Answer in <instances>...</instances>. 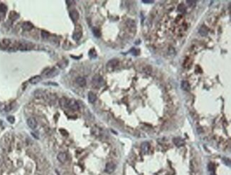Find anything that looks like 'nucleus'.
<instances>
[{
    "label": "nucleus",
    "instance_id": "20e7f679",
    "mask_svg": "<svg viewBox=\"0 0 231 175\" xmlns=\"http://www.w3.org/2000/svg\"><path fill=\"white\" fill-rule=\"evenodd\" d=\"M32 43H20L18 46V49L21 51H28V50L32 49Z\"/></svg>",
    "mask_w": 231,
    "mask_h": 175
},
{
    "label": "nucleus",
    "instance_id": "393cba45",
    "mask_svg": "<svg viewBox=\"0 0 231 175\" xmlns=\"http://www.w3.org/2000/svg\"><path fill=\"white\" fill-rule=\"evenodd\" d=\"M186 10V8L185 6L183 4H179V7H178V11H179V12H181V13H183Z\"/></svg>",
    "mask_w": 231,
    "mask_h": 175
},
{
    "label": "nucleus",
    "instance_id": "a878e982",
    "mask_svg": "<svg viewBox=\"0 0 231 175\" xmlns=\"http://www.w3.org/2000/svg\"><path fill=\"white\" fill-rule=\"evenodd\" d=\"M143 70L144 71V73L147 74H150L151 72V68L150 66H145Z\"/></svg>",
    "mask_w": 231,
    "mask_h": 175
},
{
    "label": "nucleus",
    "instance_id": "6e6552de",
    "mask_svg": "<svg viewBox=\"0 0 231 175\" xmlns=\"http://www.w3.org/2000/svg\"><path fill=\"white\" fill-rule=\"evenodd\" d=\"M70 19L74 21V22H75V21H78V19H79V14H78V12L76 10H72L70 11Z\"/></svg>",
    "mask_w": 231,
    "mask_h": 175
},
{
    "label": "nucleus",
    "instance_id": "4be33fe9",
    "mask_svg": "<svg viewBox=\"0 0 231 175\" xmlns=\"http://www.w3.org/2000/svg\"><path fill=\"white\" fill-rule=\"evenodd\" d=\"M93 34H94L95 36H96V37H100L101 36L100 31L98 28H93Z\"/></svg>",
    "mask_w": 231,
    "mask_h": 175
},
{
    "label": "nucleus",
    "instance_id": "39448f33",
    "mask_svg": "<svg viewBox=\"0 0 231 175\" xmlns=\"http://www.w3.org/2000/svg\"><path fill=\"white\" fill-rule=\"evenodd\" d=\"M116 165L112 162H109L105 166V172L108 174H112L115 170Z\"/></svg>",
    "mask_w": 231,
    "mask_h": 175
},
{
    "label": "nucleus",
    "instance_id": "0eeeda50",
    "mask_svg": "<svg viewBox=\"0 0 231 175\" xmlns=\"http://www.w3.org/2000/svg\"><path fill=\"white\" fill-rule=\"evenodd\" d=\"M10 40L8 39H3L1 42H0V49L2 50H6V49L10 45Z\"/></svg>",
    "mask_w": 231,
    "mask_h": 175
},
{
    "label": "nucleus",
    "instance_id": "ddd939ff",
    "mask_svg": "<svg viewBox=\"0 0 231 175\" xmlns=\"http://www.w3.org/2000/svg\"><path fill=\"white\" fill-rule=\"evenodd\" d=\"M22 28H24L25 31H30V30H32V28H34V26H33V24H32L31 22L26 21L22 25Z\"/></svg>",
    "mask_w": 231,
    "mask_h": 175
},
{
    "label": "nucleus",
    "instance_id": "c85d7f7f",
    "mask_svg": "<svg viewBox=\"0 0 231 175\" xmlns=\"http://www.w3.org/2000/svg\"><path fill=\"white\" fill-rule=\"evenodd\" d=\"M187 4H189V6H194L196 4V1H187Z\"/></svg>",
    "mask_w": 231,
    "mask_h": 175
},
{
    "label": "nucleus",
    "instance_id": "2f4dec72",
    "mask_svg": "<svg viewBox=\"0 0 231 175\" xmlns=\"http://www.w3.org/2000/svg\"><path fill=\"white\" fill-rule=\"evenodd\" d=\"M142 2L144 3H153L154 2V1H142Z\"/></svg>",
    "mask_w": 231,
    "mask_h": 175
},
{
    "label": "nucleus",
    "instance_id": "9d476101",
    "mask_svg": "<svg viewBox=\"0 0 231 175\" xmlns=\"http://www.w3.org/2000/svg\"><path fill=\"white\" fill-rule=\"evenodd\" d=\"M82 35H83V34H82L81 29V30H78L77 28H76L75 32H74L73 35V38L74 40L78 41V40H80V39L82 37Z\"/></svg>",
    "mask_w": 231,
    "mask_h": 175
},
{
    "label": "nucleus",
    "instance_id": "b1692460",
    "mask_svg": "<svg viewBox=\"0 0 231 175\" xmlns=\"http://www.w3.org/2000/svg\"><path fill=\"white\" fill-rule=\"evenodd\" d=\"M7 11V7L4 4H0V11L1 12H6Z\"/></svg>",
    "mask_w": 231,
    "mask_h": 175
},
{
    "label": "nucleus",
    "instance_id": "f8f14e48",
    "mask_svg": "<svg viewBox=\"0 0 231 175\" xmlns=\"http://www.w3.org/2000/svg\"><path fill=\"white\" fill-rule=\"evenodd\" d=\"M41 80H42V78L40 76H34V77H32V78L29 79V82L32 84H36L39 82H41Z\"/></svg>",
    "mask_w": 231,
    "mask_h": 175
},
{
    "label": "nucleus",
    "instance_id": "4468645a",
    "mask_svg": "<svg viewBox=\"0 0 231 175\" xmlns=\"http://www.w3.org/2000/svg\"><path fill=\"white\" fill-rule=\"evenodd\" d=\"M198 32L202 36H206L208 35V29L207 28L206 26H202L201 27H200Z\"/></svg>",
    "mask_w": 231,
    "mask_h": 175
},
{
    "label": "nucleus",
    "instance_id": "6ab92c4d",
    "mask_svg": "<svg viewBox=\"0 0 231 175\" xmlns=\"http://www.w3.org/2000/svg\"><path fill=\"white\" fill-rule=\"evenodd\" d=\"M76 83L78 84L81 87H83L86 85V80L83 77H78L76 79Z\"/></svg>",
    "mask_w": 231,
    "mask_h": 175
},
{
    "label": "nucleus",
    "instance_id": "423d86ee",
    "mask_svg": "<svg viewBox=\"0 0 231 175\" xmlns=\"http://www.w3.org/2000/svg\"><path fill=\"white\" fill-rule=\"evenodd\" d=\"M27 125H28V126L32 129V130H34V129H35L36 127H37V122H36V120L35 118H29L28 120H27Z\"/></svg>",
    "mask_w": 231,
    "mask_h": 175
},
{
    "label": "nucleus",
    "instance_id": "f03ea898",
    "mask_svg": "<svg viewBox=\"0 0 231 175\" xmlns=\"http://www.w3.org/2000/svg\"><path fill=\"white\" fill-rule=\"evenodd\" d=\"M66 106L73 110H78L79 109V105L74 100H69L66 101Z\"/></svg>",
    "mask_w": 231,
    "mask_h": 175
},
{
    "label": "nucleus",
    "instance_id": "2eb2a0df",
    "mask_svg": "<svg viewBox=\"0 0 231 175\" xmlns=\"http://www.w3.org/2000/svg\"><path fill=\"white\" fill-rule=\"evenodd\" d=\"M174 142L175 144L177 146V147H181L183 146V144H184V141L183 139L181 138H180V137H176V138H174Z\"/></svg>",
    "mask_w": 231,
    "mask_h": 175
},
{
    "label": "nucleus",
    "instance_id": "bb28decb",
    "mask_svg": "<svg viewBox=\"0 0 231 175\" xmlns=\"http://www.w3.org/2000/svg\"><path fill=\"white\" fill-rule=\"evenodd\" d=\"M7 120L11 124H13L14 123V121H15V118H14V117H13V116H9V117H7Z\"/></svg>",
    "mask_w": 231,
    "mask_h": 175
},
{
    "label": "nucleus",
    "instance_id": "aec40b11",
    "mask_svg": "<svg viewBox=\"0 0 231 175\" xmlns=\"http://www.w3.org/2000/svg\"><path fill=\"white\" fill-rule=\"evenodd\" d=\"M44 93L41 90H36L34 92V96L36 98H41L43 97Z\"/></svg>",
    "mask_w": 231,
    "mask_h": 175
},
{
    "label": "nucleus",
    "instance_id": "cd10ccee",
    "mask_svg": "<svg viewBox=\"0 0 231 175\" xmlns=\"http://www.w3.org/2000/svg\"><path fill=\"white\" fill-rule=\"evenodd\" d=\"M41 36H42V37L43 39H47L48 37H49V33L48 32H45V31H43L42 33H41Z\"/></svg>",
    "mask_w": 231,
    "mask_h": 175
},
{
    "label": "nucleus",
    "instance_id": "7c9ffc66",
    "mask_svg": "<svg viewBox=\"0 0 231 175\" xmlns=\"http://www.w3.org/2000/svg\"><path fill=\"white\" fill-rule=\"evenodd\" d=\"M46 85H58V84L56 83H46Z\"/></svg>",
    "mask_w": 231,
    "mask_h": 175
},
{
    "label": "nucleus",
    "instance_id": "7ed1b4c3",
    "mask_svg": "<svg viewBox=\"0 0 231 175\" xmlns=\"http://www.w3.org/2000/svg\"><path fill=\"white\" fill-rule=\"evenodd\" d=\"M47 71L43 73V74L44 75V76L48 78L53 77V76H56V75L58 74V70L56 69V68H52V69H47Z\"/></svg>",
    "mask_w": 231,
    "mask_h": 175
},
{
    "label": "nucleus",
    "instance_id": "dca6fc26",
    "mask_svg": "<svg viewBox=\"0 0 231 175\" xmlns=\"http://www.w3.org/2000/svg\"><path fill=\"white\" fill-rule=\"evenodd\" d=\"M181 88H182L183 90L185 91H190V89H191V87H190V85H189V82L186 81H183L182 82H181Z\"/></svg>",
    "mask_w": 231,
    "mask_h": 175
},
{
    "label": "nucleus",
    "instance_id": "f257e3e1",
    "mask_svg": "<svg viewBox=\"0 0 231 175\" xmlns=\"http://www.w3.org/2000/svg\"><path fill=\"white\" fill-rule=\"evenodd\" d=\"M92 83H93V84L95 87L100 88L105 84V81H104V79L102 78V76H99V75H95L94 77L93 78Z\"/></svg>",
    "mask_w": 231,
    "mask_h": 175
},
{
    "label": "nucleus",
    "instance_id": "9b49d317",
    "mask_svg": "<svg viewBox=\"0 0 231 175\" xmlns=\"http://www.w3.org/2000/svg\"><path fill=\"white\" fill-rule=\"evenodd\" d=\"M57 159H58V160L60 162H61V163H64L66 161V159H67V155L66 153H64V152H60L59 154H58V156H57Z\"/></svg>",
    "mask_w": 231,
    "mask_h": 175
},
{
    "label": "nucleus",
    "instance_id": "c756f323",
    "mask_svg": "<svg viewBox=\"0 0 231 175\" xmlns=\"http://www.w3.org/2000/svg\"><path fill=\"white\" fill-rule=\"evenodd\" d=\"M132 53H133L134 56H137V50H135V49H132Z\"/></svg>",
    "mask_w": 231,
    "mask_h": 175
},
{
    "label": "nucleus",
    "instance_id": "5701e85b",
    "mask_svg": "<svg viewBox=\"0 0 231 175\" xmlns=\"http://www.w3.org/2000/svg\"><path fill=\"white\" fill-rule=\"evenodd\" d=\"M89 56L92 59H95L97 57V53L95 52L94 49H91L90 51H89Z\"/></svg>",
    "mask_w": 231,
    "mask_h": 175
},
{
    "label": "nucleus",
    "instance_id": "1a4fd4ad",
    "mask_svg": "<svg viewBox=\"0 0 231 175\" xmlns=\"http://www.w3.org/2000/svg\"><path fill=\"white\" fill-rule=\"evenodd\" d=\"M118 64V60L117 59H112L109 61L108 63L107 64V67L108 68H115Z\"/></svg>",
    "mask_w": 231,
    "mask_h": 175
},
{
    "label": "nucleus",
    "instance_id": "412c9836",
    "mask_svg": "<svg viewBox=\"0 0 231 175\" xmlns=\"http://www.w3.org/2000/svg\"><path fill=\"white\" fill-rule=\"evenodd\" d=\"M19 18V14L15 12V11H11L10 14H9V19L12 21H14L16 19H17Z\"/></svg>",
    "mask_w": 231,
    "mask_h": 175
},
{
    "label": "nucleus",
    "instance_id": "f3484780",
    "mask_svg": "<svg viewBox=\"0 0 231 175\" xmlns=\"http://www.w3.org/2000/svg\"><path fill=\"white\" fill-rule=\"evenodd\" d=\"M149 144L147 142H144L142 144V150L144 154H147L149 151Z\"/></svg>",
    "mask_w": 231,
    "mask_h": 175
},
{
    "label": "nucleus",
    "instance_id": "a211bd4d",
    "mask_svg": "<svg viewBox=\"0 0 231 175\" xmlns=\"http://www.w3.org/2000/svg\"><path fill=\"white\" fill-rule=\"evenodd\" d=\"M97 100V97H96V95L93 93V92H89L88 93V100L90 103H93L95 102V100Z\"/></svg>",
    "mask_w": 231,
    "mask_h": 175
}]
</instances>
